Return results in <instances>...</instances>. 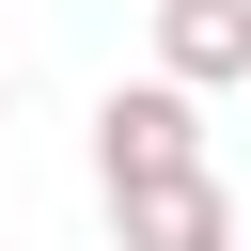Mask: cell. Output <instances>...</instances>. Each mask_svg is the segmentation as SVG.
I'll list each match as a JSON object with an SVG mask.
<instances>
[{
    "label": "cell",
    "mask_w": 251,
    "mask_h": 251,
    "mask_svg": "<svg viewBox=\"0 0 251 251\" xmlns=\"http://www.w3.org/2000/svg\"><path fill=\"white\" fill-rule=\"evenodd\" d=\"M157 173H204V94L188 78L94 94V188H157Z\"/></svg>",
    "instance_id": "1"
},
{
    "label": "cell",
    "mask_w": 251,
    "mask_h": 251,
    "mask_svg": "<svg viewBox=\"0 0 251 251\" xmlns=\"http://www.w3.org/2000/svg\"><path fill=\"white\" fill-rule=\"evenodd\" d=\"M110 235H126V251H251L220 173H157V188H110Z\"/></svg>",
    "instance_id": "2"
},
{
    "label": "cell",
    "mask_w": 251,
    "mask_h": 251,
    "mask_svg": "<svg viewBox=\"0 0 251 251\" xmlns=\"http://www.w3.org/2000/svg\"><path fill=\"white\" fill-rule=\"evenodd\" d=\"M157 78L251 94V0H157Z\"/></svg>",
    "instance_id": "3"
}]
</instances>
